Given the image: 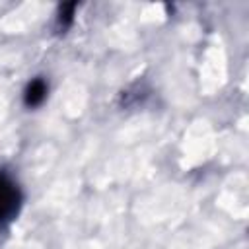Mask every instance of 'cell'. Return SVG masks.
Masks as SVG:
<instances>
[{"mask_svg":"<svg viewBox=\"0 0 249 249\" xmlns=\"http://www.w3.org/2000/svg\"><path fill=\"white\" fill-rule=\"evenodd\" d=\"M74 12H76V2H68V4H62L60 10H58V18H56V23L60 29H68L74 21Z\"/></svg>","mask_w":249,"mask_h":249,"instance_id":"cell-3","label":"cell"},{"mask_svg":"<svg viewBox=\"0 0 249 249\" xmlns=\"http://www.w3.org/2000/svg\"><path fill=\"white\" fill-rule=\"evenodd\" d=\"M47 91H49V86L43 78H35L27 84L25 88V93H23V101L27 107H39L45 97H47Z\"/></svg>","mask_w":249,"mask_h":249,"instance_id":"cell-2","label":"cell"},{"mask_svg":"<svg viewBox=\"0 0 249 249\" xmlns=\"http://www.w3.org/2000/svg\"><path fill=\"white\" fill-rule=\"evenodd\" d=\"M21 206V193L18 189V185L6 177L4 173H0V224L12 222Z\"/></svg>","mask_w":249,"mask_h":249,"instance_id":"cell-1","label":"cell"}]
</instances>
